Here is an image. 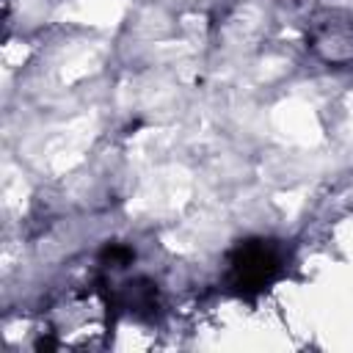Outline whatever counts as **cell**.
I'll list each match as a JSON object with an SVG mask.
<instances>
[{
	"label": "cell",
	"instance_id": "obj_1",
	"mask_svg": "<svg viewBox=\"0 0 353 353\" xmlns=\"http://www.w3.org/2000/svg\"><path fill=\"white\" fill-rule=\"evenodd\" d=\"M284 268V248L276 240L254 237L240 243L226 259V284L237 295H254L265 290Z\"/></svg>",
	"mask_w": 353,
	"mask_h": 353
},
{
	"label": "cell",
	"instance_id": "obj_2",
	"mask_svg": "<svg viewBox=\"0 0 353 353\" xmlns=\"http://www.w3.org/2000/svg\"><path fill=\"white\" fill-rule=\"evenodd\" d=\"M306 41L328 66H353V11H323L309 22Z\"/></svg>",
	"mask_w": 353,
	"mask_h": 353
}]
</instances>
